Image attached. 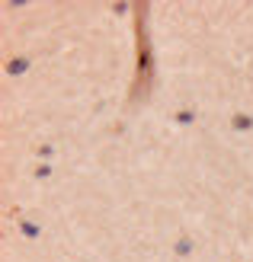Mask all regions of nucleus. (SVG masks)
<instances>
[{
	"label": "nucleus",
	"instance_id": "1",
	"mask_svg": "<svg viewBox=\"0 0 253 262\" xmlns=\"http://www.w3.org/2000/svg\"><path fill=\"white\" fill-rule=\"evenodd\" d=\"M26 68H29V61H26V58H13V61L7 64V71H10V74H23Z\"/></svg>",
	"mask_w": 253,
	"mask_h": 262
},
{
	"label": "nucleus",
	"instance_id": "2",
	"mask_svg": "<svg viewBox=\"0 0 253 262\" xmlns=\"http://www.w3.org/2000/svg\"><path fill=\"white\" fill-rule=\"evenodd\" d=\"M250 125H253V119H250V115H237V119H234V128H237V131H247Z\"/></svg>",
	"mask_w": 253,
	"mask_h": 262
},
{
	"label": "nucleus",
	"instance_id": "3",
	"mask_svg": "<svg viewBox=\"0 0 253 262\" xmlns=\"http://www.w3.org/2000/svg\"><path fill=\"white\" fill-rule=\"evenodd\" d=\"M23 233H26V237H38V227L29 224V221H23Z\"/></svg>",
	"mask_w": 253,
	"mask_h": 262
},
{
	"label": "nucleus",
	"instance_id": "4",
	"mask_svg": "<svg viewBox=\"0 0 253 262\" xmlns=\"http://www.w3.org/2000/svg\"><path fill=\"white\" fill-rule=\"evenodd\" d=\"M189 250H192V243H189V240H180V243H177V253H180V256H186Z\"/></svg>",
	"mask_w": 253,
	"mask_h": 262
},
{
	"label": "nucleus",
	"instance_id": "5",
	"mask_svg": "<svg viewBox=\"0 0 253 262\" xmlns=\"http://www.w3.org/2000/svg\"><path fill=\"white\" fill-rule=\"evenodd\" d=\"M35 173H38V176H42V179H45V176L51 173V166H48V163H42V166H38V169H35Z\"/></svg>",
	"mask_w": 253,
	"mask_h": 262
}]
</instances>
